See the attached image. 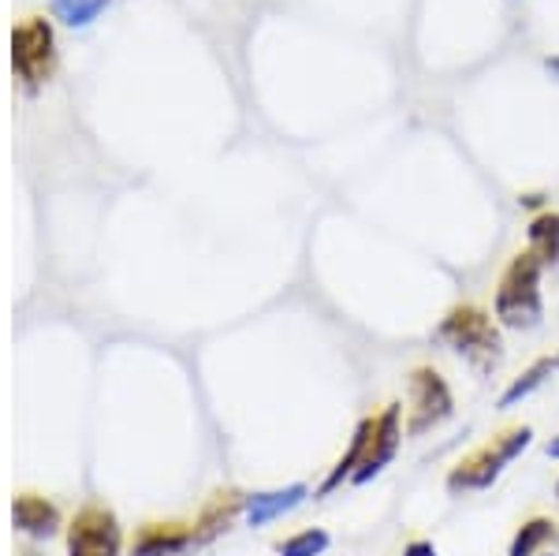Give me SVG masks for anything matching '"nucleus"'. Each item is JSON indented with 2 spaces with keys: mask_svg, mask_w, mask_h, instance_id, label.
Wrapping results in <instances>:
<instances>
[{
  "mask_svg": "<svg viewBox=\"0 0 559 556\" xmlns=\"http://www.w3.org/2000/svg\"><path fill=\"white\" fill-rule=\"evenodd\" d=\"M540 273L545 262L534 250H519L503 269L492 295V318L511 333H530L545 321V295H540Z\"/></svg>",
  "mask_w": 559,
  "mask_h": 556,
  "instance_id": "nucleus-1",
  "label": "nucleus"
},
{
  "mask_svg": "<svg viewBox=\"0 0 559 556\" xmlns=\"http://www.w3.org/2000/svg\"><path fill=\"white\" fill-rule=\"evenodd\" d=\"M437 336L444 340L452 352L471 366L474 374H492L503 363V336L500 321L489 310L474 307V303H459L440 318Z\"/></svg>",
  "mask_w": 559,
  "mask_h": 556,
  "instance_id": "nucleus-2",
  "label": "nucleus"
},
{
  "mask_svg": "<svg viewBox=\"0 0 559 556\" xmlns=\"http://www.w3.org/2000/svg\"><path fill=\"white\" fill-rule=\"evenodd\" d=\"M530 445H534V426L500 429L492 441L474 448L471 456H463V460L448 471V478H444L448 493L463 497V493H481V489L496 486V478L508 471V463H515Z\"/></svg>",
  "mask_w": 559,
  "mask_h": 556,
  "instance_id": "nucleus-3",
  "label": "nucleus"
},
{
  "mask_svg": "<svg viewBox=\"0 0 559 556\" xmlns=\"http://www.w3.org/2000/svg\"><path fill=\"white\" fill-rule=\"evenodd\" d=\"M407 418H403L407 437H426L455 418V392L437 366H414L407 374Z\"/></svg>",
  "mask_w": 559,
  "mask_h": 556,
  "instance_id": "nucleus-4",
  "label": "nucleus"
},
{
  "mask_svg": "<svg viewBox=\"0 0 559 556\" xmlns=\"http://www.w3.org/2000/svg\"><path fill=\"white\" fill-rule=\"evenodd\" d=\"M57 64V42L45 20H26L12 31V68L26 90H38Z\"/></svg>",
  "mask_w": 559,
  "mask_h": 556,
  "instance_id": "nucleus-5",
  "label": "nucleus"
},
{
  "mask_svg": "<svg viewBox=\"0 0 559 556\" xmlns=\"http://www.w3.org/2000/svg\"><path fill=\"white\" fill-rule=\"evenodd\" d=\"M123 531L112 508L86 505L68 527V556H120Z\"/></svg>",
  "mask_w": 559,
  "mask_h": 556,
  "instance_id": "nucleus-6",
  "label": "nucleus"
},
{
  "mask_svg": "<svg viewBox=\"0 0 559 556\" xmlns=\"http://www.w3.org/2000/svg\"><path fill=\"white\" fill-rule=\"evenodd\" d=\"M403 437H407L403 434V403H388L381 415H373V434H369L366 456H362V463H358L350 486H369L373 478H381L384 468L395 460V452H400Z\"/></svg>",
  "mask_w": 559,
  "mask_h": 556,
  "instance_id": "nucleus-7",
  "label": "nucleus"
},
{
  "mask_svg": "<svg viewBox=\"0 0 559 556\" xmlns=\"http://www.w3.org/2000/svg\"><path fill=\"white\" fill-rule=\"evenodd\" d=\"M194 545V527L187 523H146L134 534V556H179Z\"/></svg>",
  "mask_w": 559,
  "mask_h": 556,
  "instance_id": "nucleus-8",
  "label": "nucleus"
},
{
  "mask_svg": "<svg viewBox=\"0 0 559 556\" xmlns=\"http://www.w3.org/2000/svg\"><path fill=\"white\" fill-rule=\"evenodd\" d=\"M247 508V497H242L239 489H221L213 493V500L202 508V516L194 519V545H205L213 542L216 534H224L231 523H236V516Z\"/></svg>",
  "mask_w": 559,
  "mask_h": 556,
  "instance_id": "nucleus-9",
  "label": "nucleus"
},
{
  "mask_svg": "<svg viewBox=\"0 0 559 556\" xmlns=\"http://www.w3.org/2000/svg\"><path fill=\"white\" fill-rule=\"evenodd\" d=\"M306 497H310V489H306L302 482H292V486L269 489V493H250V497H247V523L250 527L273 523V519H280V516L295 512Z\"/></svg>",
  "mask_w": 559,
  "mask_h": 556,
  "instance_id": "nucleus-10",
  "label": "nucleus"
},
{
  "mask_svg": "<svg viewBox=\"0 0 559 556\" xmlns=\"http://www.w3.org/2000/svg\"><path fill=\"white\" fill-rule=\"evenodd\" d=\"M369 434H373V415H366L362 423L355 426V434H350V445H347V452L340 456L336 463H332V471H329V474H324V482H321V486H318V497H329V493H336L340 486H347V482L355 478L358 463H362V456H366Z\"/></svg>",
  "mask_w": 559,
  "mask_h": 556,
  "instance_id": "nucleus-11",
  "label": "nucleus"
},
{
  "mask_svg": "<svg viewBox=\"0 0 559 556\" xmlns=\"http://www.w3.org/2000/svg\"><path fill=\"white\" fill-rule=\"evenodd\" d=\"M559 542V523L552 516H530L519 523L508 545V556H545Z\"/></svg>",
  "mask_w": 559,
  "mask_h": 556,
  "instance_id": "nucleus-12",
  "label": "nucleus"
},
{
  "mask_svg": "<svg viewBox=\"0 0 559 556\" xmlns=\"http://www.w3.org/2000/svg\"><path fill=\"white\" fill-rule=\"evenodd\" d=\"M12 516H15V527H20V531L38 534V537H49L60 527V512L45 497H38V493H20Z\"/></svg>",
  "mask_w": 559,
  "mask_h": 556,
  "instance_id": "nucleus-13",
  "label": "nucleus"
},
{
  "mask_svg": "<svg viewBox=\"0 0 559 556\" xmlns=\"http://www.w3.org/2000/svg\"><path fill=\"white\" fill-rule=\"evenodd\" d=\"M556 370H559V352H556V355H540V358H534V363H530L526 370H522L519 378L511 381L508 389H503L500 407H503V411H508V407H519V403L534 397V392H537L548 378H552Z\"/></svg>",
  "mask_w": 559,
  "mask_h": 556,
  "instance_id": "nucleus-14",
  "label": "nucleus"
},
{
  "mask_svg": "<svg viewBox=\"0 0 559 556\" xmlns=\"http://www.w3.org/2000/svg\"><path fill=\"white\" fill-rule=\"evenodd\" d=\"M526 239H530V250H534L545 265L559 262V213L556 210L537 213L526 228Z\"/></svg>",
  "mask_w": 559,
  "mask_h": 556,
  "instance_id": "nucleus-15",
  "label": "nucleus"
},
{
  "mask_svg": "<svg viewBox=\"0 0 559 556\" xmlns=\"http://www.w3.org/2000/svg\"><path fill=\"white\" fill-rule=\"evenodd\" d=\"M332 545V534L324 527H306V531L287 534L284 542H276L280 556H324Z\"/></svg>",
  "mask_w": 559,
  "mask_h": 556,
  "instance_id": "nucleus-16",
  "label": "nucleus"
},
{
  "mask_svg": "<svg viewBox=\"0 0 559 556\" xmlns=\"http://www.w3.org/2000/svg\"><path fill=\"white\" fill-rule=\"evenodd\" d=\"M108 4H112V0H52V15H57L60 23L83 31V26L94 23Z\"/></svg>",
  "mask_w": 559,
  "mask_h": 556,
  "instance_id": "nucleus-17",
  "label": "nucleus"
},
{
  "mask_svg": "<svg viewBox=\"0 0 559 556\" xmlns=\"http://www.w3.org/2000/svg\"><path fill=\"white\" fill-rule=\"evenodd\" d=\"M400 556H440V553H437V542H429V537H414V542L403 545Z\"/></svg>",
  "mask_w": 559,
  "mask_h": 556,
  "instance_id": "nucleus-18",
  "label": "nucleus"
},
{
  "mask_svg": "<svg viewBox=\"0 0 559 556\" xmlns=\"http://www.w3.org/2000/svg\"><path fill=\"white\" fill-rule=\"evenodd\" d=\"M548 456H552V460H559V434L552 437V441H548Z\"/></svg>",
  "mask_w": 559,
  "mask_h": 556,
  "instance_id": "nucleus-19",
  "label": "nucleus"
},
{
  "mask_svg": "<svg viewBox=\"0 0 559 556\" xmlns=\"http://www.w3.org/2000/svg\"><path fill=\"white\" fill-rule=\"evenodd\" d=\"M545 68H548V71H552V75H559V57H556V60H552V57H548V60H545Z\"/></svg>",
  "mask_w": 559,
  "mask_h": 556,
  "instance_id": "nucleus-20",
  "label": "nucleus"
},
{
  "mask_svg": "<svg viewBox=\"0 0 559 556\" xmlns=\"http://www.w3.org/2000/svg\"><path fill=\"white\" fill-rule=\"evenodd\" d=\"M556 497H559V478H556Z\"/></svg>",
  "mask_w": 559,
  "mask_h": 556,
  "instance_id": "nucleus-21",
  "label": "nucleus"
},
{
  "mask_svg": "<svg viewBox=\"0 0 559 556\" xmlns=\"http://www.w3.org/2000/svg\"><path fill=\"white\" fill-rule=\"evenodd\" d=\"M545 556H552V553H545Z\"/></svg>",
  "mask_w": 559,
  "mask_h": 556,
  "instance_id": "nucleus-22",
  "label": "nucleus"
}]
</instances>
